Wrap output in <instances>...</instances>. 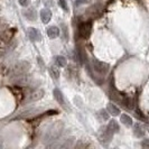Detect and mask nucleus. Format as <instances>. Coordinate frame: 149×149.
<instances>
[{"label": "nucleus", "instance_id": "1", "mask_svg": "<svg viewBox=\"0 0 149 149\" xmlns=\"http://www.w3.org/2000/svg\"><path fill=\"white\" fill-rule=\"evenodd\" d=\"M63 129H64V123L62 121H56L52 123L45 131L43 136V142L46 145H51L52 142L56 141L63 132Z\"/></svg>", "mask_w": 149, "mask_h": 149}, {"label": "nucleus", "instance_id": "2", "mask_svg": "<svg viewBox=\"0 0 149 149\" xmlns=\"http://www.w3.org/2000/svg\"><path fill=\"white\" fill-rule=\"evenodd\" d=\"M75 145V138L74 137H70L66 138L62 141H54L49 146L48 149H73Z\"/></svg>", "mask_w": 149, "mask_h": 149}, {"label": "nucleus", "instance_id": "3", "mask_svg": "<svg viewBox=\"0 0 149 149\" xmlns=\"http://www.w3.org/2000/svg\"><path fill=\"white\" fill-rule=\"evenodd\" d=\"M30 70V64L27 61H20L18 63H16L11 68V75L17 76V75L26 74Z\"/></svg>", "mask_w": 149, "mask_h": 149}, {"label": "nucleus", "instance_id": "4", "mask_svg": "<svg viewBox=\"0 0 149 149\" xmlns=\"http://www.w3.org/2000/svg\"><path fill=\"white\" fill-rule=\"evenodd\" d=\"M92 33V24L91 22H84L79 25V35L80 37L88 39Z\"/></svg>", "mask_w": 149, "mask_h": 149}, {"label": "nucleus", "instance_id": "5", "mask_svg": "<svg viewBox=\"0 0 149 149\" xmlns=\"http://www.w3.org/2000/svg\"><path fill=\"white\" fill-rule=\"evenodd\" d=\"M93 68H94V71L97 73L101 75H104L108 73V71L110 68V65L108 63H105V62H102V61H99L94 58L93 60Z\"/></svg>", "mask_w": 149, "mask_h": 149}, {"label": "nucleus", "instance_id": "6", "mask_svg": "<svg viewBox=\"0 0 149 149\" xmlns=\"http://www.w3.org/2000/svg\"><path fill=\"white\" fill-rule=\"evenodd\" d=\"M31 81L33 80H30V76H28L27 74H22L15 76L13 80V83L18 86H27V85H29Z\"/></svg>", "mask_w": 149, "mask_h": 149}, {"label": "nucleus", "instance_id": "7", "mask_svg": "<svg viewBox=\"0 0 149 149\" xmlns=\"http://www.w3.org/2000/svg\"><path fill=\"white\" fill-rule=\"evenodd\" d=\"M112 137H113V134L109 131V129L107 127H102L99 131V138L100 140L103 142V143H108V142L111 141Z\"/></svg>", "mask_w": 149, "mask_h": 149}, {"label": "nucleus", "instance_id": "8", "mask_svg": "<svg viewBox=\"0 0 149 149\" xmlns=\"http://www.w3.org/2000/svg\"><path fill=\"white\" fill-rule=\"evenodd\" d=\"M44 95H45V91L43 89L35 90V91H33L27 97L26 102H35V101H38V100H40Z\"/></svg>", "mask_w": 149, "mask_h": 149}, {"label": "nucleus", "instance_id": "9", "mask_svg": "<svg viewBox=\"0 0 149 149\" xmlns=\"http://www.w3.org/2000/svg\"><path fill=\"white\" fill-rule=\"evenodd\" d=\"M28 37L30 38V40H33V42H39L40 39H42V35H40V33L38 31L36 28H33V27H30L28 28Z\"/></svg>", "mask_w": 149, "mask_h": 149}, {"label": "nucleus", "instance_id": "10", "mask_svg": "<svg viewBox=\"0 0 149 149\" xmlns=\"http://www.w3.org/2000/svg\"><path fill=\"white\" fill-rule=\"evenodd\" d=\"M39 15H40L42 22H44V24H48V22H51V19H52V11L49 9H47V8L42 9L40 13H39Z\"/></svg>", "mask_w": 149, "mask_h": 149}, {"label": "nucleus", "instance_id": "11", "mask_svg": "<svg viewBox=\"0 0 149 149\" xmlns=\"http://www.w3.org/2000/svg\"><path fill=\"white\" fill-rule=\"evenodd\" d=\"M60 28L56 27V26H51L47 28V36L51 38V39H55L60 36Z\"/></svg>", "mask_w": 149, "mask_h": 149}, {"label": "nucleus", "instance_id": "12", "mask_svg": "<svg viewBox=\"0 0 149 149\" xmlns=\"http://www.w3.org/2000/svg\"><path fill=\"white\" fill-rule=\"evenodd\" d=\"M15 33H16L15 28H9V29L5 30V31L1 34V39H2L5 43H8V42L13 38V36H14Z\"/></svg>", "mask_w": 149, "mask_h": 149}, {"label": "nucleus", "instance_id": "13", "mask_svg": "<svg viewBox=\"0 0 149 149\" xmlns=\"http://www.w3.org/2000/svg\"><path fill=\"white\" fill-rule=\"evenodd\" d=\"M24 15H25V17H26L28 20H31V22L36 20V18H37L36 10H35V9H33V8H28V9L24 10Z\"/></svg>", "mask_w": 149, "mask_h": 149}, {"label": "nucleus", "instance_id": "14", "mask_svg": "<svg viewBox=\"0 0 149 149\" xmlns=\"http://www.w3.org/2000/svg\"><path fill=\"white\" fill-rule=\"evenodd\" d=\"M39 111H40V109H38V108L28 109V110H26V111H24L22 113H20L19 114V118H27V117H30V116H36Z\"/></svg>", "mask_w": 149, "mask_h": 149}, {"label": "nucleus", "instance_id": "15", "mask_svg": "<svg viewBox=\"0 0 149 149\" xmlns=\"http://www.w3.org/2000/svg\"><path fill=\"white\" fill-rule=\"evenodd\" d=\"M134 134L137 138H140L145 136V129L140 123H136L134 126Z\"/></svg>", "mask_w": 149, "mask_h": 149}, {"label": "nucleus", "instance_id": "16", "mask_svg": "<svg viewBox=\"0 0 149 149\" xmlns=\"http://www.w3.org/2000/svg\"><path fill=\"white\" fill-rule=\"evenodd\" d=\"M48 72H49V75L52 76L54 80H58L61 76V72L60 68L57 66H51L48 68Z\"/></svg>", "mask_w": 149, "mask_h": 149}, {"label": "nucleus", "instance_id": "17", "mask_svg": "<svg viewBox=\"0 0 149 149\" xmlns=\"http://www.w3.org/2000/svg\"><path fill=\"white\" fill-rule=\"evenodd\" d=\"M54 62H55V64H56L58 67H65L66 66V64H67L66 58H65L64 56H62V55H57V56H55Z\"/></svg>", "mask_w": 149, "mask_h": 149}, {"label": "nucleus", "instance_id": "18", "mask_svg": "<svg viewBox=\"0 0 149 149\" xmlns=\"http://www.w3.org/2000/svg\"><path fill=\"white\" fill-rule=\"evenodd\" d=\"M54 97L56 99V101L60 103L61 105H63V107H65V100H64V97H63V94H62V92H61L58 89H55L54 90Z\"/></svg>", "mask_w": 149, "mask_h": 149}, {"label": "nucleus", "instance_id": "19", "mask_svg": "<svg viewBox=\"0 0 149 149\" xmlns=\"http://www.w3.org/2000/svg\"><path fill=\"white\" fill-rule=\"evenodd\" d=\"M107 109H108V112L111 116H120V109L118 107H116L113 103H108Z\"/></svg>", "mask_w": 149, "mask_h": 149}, {"label": "nucleus", "instance_id": "20", "mask_svg": "<svg viewBox=\"0 0 149 149\" xmlns=\"http://www.w3.org/2000/svg\"><path fill=\"white\" fill-rule=\"evenodd\" d=\"M107 128L109 129V131L112 132V134H116V132L119 131V125H118V122L114 121V120H111V121L109 122V125L107 126Z\"/></svg>", "mask_w": 149, "mask_h": 149}, {"label": "nucleus", "instance_id": "21", "mask_svg": "<svg viewBox=\"0 0 149 149\" xmlns=\"http://www.w3.org/2000/svg\"><path fill=\"white\" fill-rule=\"evenodd\" d=\"M120 120H121V122H122L126 127H131V126H132V119H131L128 114H126V113H123V114L120 117Z\"/></svg>", "mask_w": 149, "mask_h": 149}, {"label": "nucleus", "instance_id": "22", "mask_svg": "<svg viewBox=\"0 0 149 149\" xmlns=\"http://www.w3.org/2000/svg\"><path fill=\"white\" fill-rule=\"evenodd\" d=\"M61 28H62V31H63V38L64 40H67L68 39V30H67V27L65 24H62L61 25Z\"/></svg>", "mask_w": 149, "mask_h": 149}, {"label": "nucleus", "instance_id": "23", "mask_svg": "<svg viewBox=\"0 0 149 149\" xmlns=\"http://www.w3.org/2000/svg\"><path fill=\"white\" fill-rule=\"evenodd\" d=\"M58 5H60L61 8H62L64 11H68V7H67V3L65 0H58Z\"/></svg>", "mask_w": 149, "mask_h": 149}, {"label": "nucleus", "instance_id": "24", "mask_svg": "<svg viewBox=\"0 0 149 149\" xmlns=\"http://www.w3.org/2000/svg\"><path fill=\"white\" fill-rule=\"evenodd\" d=\"M141 148L142 149H149V139H145V140H142Z\"/></svg>", "mask_w": 149, "mask_h": 149}, {"label": "nucleus", "instance_id": "25", "mask_svg": "<svg viewBox=\"0 0 149 149\" xmlns=\"http://www.w3.org/2000/svg\"><path fill=\"white\" fill-rule=\"evenodd\" d=\"M18 2H19V5L22 6V7H27L30 3V0H18Z\"/></svg>", "mask_w": 149, "mask_h": 149}, {"label": "nucleus", "instance_id": "26", "mask_svg": "<svg viewBox=\"0 0 149 149\" xmlns=\"http://www.w3.org/2000/svg\"><path fill=\"white\" fill-rule=\"evenodd\" d=\"M100 114H101V118L103 120L109 119V114H108V112L104 111V110H101V111H100Z\"/></svg>", "mask_w": 149, "mask_h": 149}, {"label": "nucleus", "instance_id": "27", "mask_svg": "<svg viewBox=\"0 0 149 149\" xmlns=\"http://www.w3.org/2000/svg\"><path fill=\"white\" fill-rule=\"evenodd\" d=\"M76 149H90V147L88 146V145L83 143V142H80V143L76 146Z\"/></svg>", "mask_w": 149, "mask_h": 149}, {"label": "nucleus", "instance_id": "28", "mask_svg": "<svg viewBox=\"0 0 149 149\" xmlns=\"http://www.w3.org/2000/svg\"><path fill=\"white\" fill-rule=\"evenodd\" d=\"M89 1L90 0H75V3L76 5H82V3H86Z\"/></svg>", "mask_w": 149, "mask_h": 149}, {"label": "nucleus", "instance_id": "29", "mask_svg": "<svg viewBox=\"0 0 149 149\" xmlns=\"http://www.w3.org/2000/svg\"><path fill=\"white\" fill-rule=\"evenodd\" d=\"M43 2H44L45 5H47V6L53 5V0H43Z\"/></svg>", "mask_w": 149, "mask_h": 149}, {"label": "nucleus", "instance_id": "30", "mask_svg": "<svg viewBox=\"0 0 149 149\" xmlns=\"http://www.w3.org/2000/svg\"><path fill=\"white\" fill-rule=\"evenodd\" d=\"M148 131H149V127H148Z\"/></svg>", "mask_w": 149, "mask_h": 149}]
</instances>
